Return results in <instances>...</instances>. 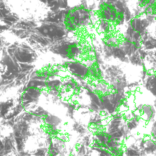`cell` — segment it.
<instances>
[{
    "label": "cell",
    "mask_w": 156,
    "mask_h": 156,
    "mask_svg": "<svg viewBox=\"0 0 156 156\" xmlns=\"http://www.w3.org/2000/svg\"><path fill=\"white\" fill-rule=\"evenodd\" d=\"M146 86L152 94L156 96V78H151L148 80Z\"/></svg>",
    "instance_id": "cell-1"
},
{
    "label": "cell",
    "mask_w": 156,
    "mask_h": 156,
    "mask_svg": "<svg viewBox=\"0 0 156 156\" xmlns=\"http://www.w3.org/2000/svg\"><path fill=\"white\" fill-rule=\"evenodd\" d=\"M138 123L139 122L138 121V119L137 118L133 119L132 120L129 121L127 124L128 129L130 130H131L133 129H135L138 125Z\"/></svg>",
    "instance_id": "cell-2"
}]
</instances>
